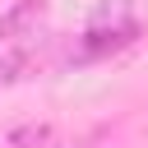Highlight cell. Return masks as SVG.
I'll use <instances>...</instances> for the list:
<instances>
[{
  "label": "cell",
  "instance_id": "2",
  "mask_svg": "<svg viewBox=\"0 0 148 148\" xmlns=\"http://www.w3.org/2000/svg\"><path fill=\"white\" fill-rule=\"evenodd\" d=\"M23 69H28V56H18V51H5L0 56V83H14Z\"/></svg>",
  "mask_w": 148,
  "mask_h": 148
},
{
  "label": "cell",
  "instance_id": "1",
  "mask_svg": "<svg viewBox=\"0 0 148 148\" xmlns=\"http://www.w3.org/2000/svg\"><path fill=\"white\" fill-rule=\"evenodd\" d=\"M134 37H139V23H134L130 14H120V18H111V23H88V32L79 37V60L111 56V51L130 46Z\"/></svg>",
  "mask_w": 148,
  "mask_h": 148
},
{
  "label": "cell",
  "instance_id": "3",
  "mask_svg": "<svg viewBox=\"0 0 148 148\" xmlns=\"http://www.w3.org/2000/svg\"><path fill=\"white\" fill-rule=\"evenodd\" d=\"M65 148H92V143H65Z\"/></svg>",
  "mask_w": 148,
  "mask_h": 148
}]
</instances>
